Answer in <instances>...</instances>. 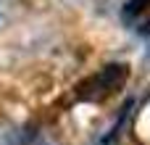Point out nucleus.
<instances>
[{"mask_svg": "<svg viewBox=\"0 0 150 145\" xmlns=\"http://www.w3.org/2000/svg\"><path fill=\"white\" fill-rule=\"evenodd\" d=\"M148 3H150V0H127V3H124V16H134V13L145 11Z\"/></svg>", "mask_w": 150, "mask_h": 145, "instance_id": "nucleus-1", "label": "nucleus"}]
</instances>
